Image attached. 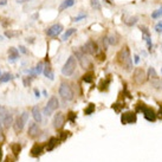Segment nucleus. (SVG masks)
<instances>
[{
  "label": "nucleus",
  "mask_w": 162,
  "mask_h": 162,
  "mask_svg": "<svg viewBox=\"0 0 162 162\" xmlns=\"http://www.w3.org/2000/svg\"><path fill=\"white\" fill-rule=\"evenodd\" d=\"M117 62L120 63L122 69H124L125 71H131L133 69V60L130 57V51L127 46H124L121 51L117 54Z\"/></svg>",
  "instance_id": "f257e3e1"
},
{
  "label": "nucleus",
  "mask_w": 162,
  "mask_h": 162,
  "mask_svg": "<svg viewBox=\"0 0 162 162\" xmlns=\"http://www.w3.org/2000/svg\"><path fill=\"white\" fill-rule=\"evenodd\" d=\"M27 121H28V114H27L26 111H24L20 116H18L15 118V121L13 123V128L15 134H20L23 131V129H24V127H25Z\"/></svg>",
  "instance_id": "f03ea898"
},
{
  "label": "nucleus",
  "mask_w": 162,
  "mask_h": 162,
  "mask_svg": "<svg viewBox=\"0 0 162 162\" xmlns=\"http://www.w3.org/2000/svg\"><path fill=\"white\" fill-rule=\"evenodd\" d=\"M59 95L65 101H71L73 99V90L72 88L70 86V84L65 83V82H62L60 83V86H59Z\"/></svg>",
  "instance_id": "7ed1b4c3"
},
{
  "label": "nucleus",
  "mask_w": 162,
  "mask_h": 162,
  "mask_svg": "<svg viewBox=\"0 0 162 162\" xmlns=\"http://www.w3.org/2000/svg\"><path fill=\"white\" fill-rule=\"evenodd\" d=\"M75 69H76V58H75V56H70L62 69V73L66 77H70L75 72Z\"/></svg>",
  "instance_id": "20e7f679"
},
{
  "label": "nucleus",
  "mask_w": 162,
  "mask_h": 162,
  "mask_svg": "<svg viewBox=\"0 0 162 162\" xmlns=\"http://www.w3.org/2000/svg\"><path fill=\"white\" fill-rule=\"evenodd\" d=\"M58 107H59V101H58V98L52 96V97L49 99V102H47V104L45 105V108H44V115H46V116L52 115V112H53Z\"/></svg>",
  "instance_id": "39448f33"
},
{
  "label": "nucleus",
  "mask_w": 162,
  "mask_h": 162,
  "mask_svg": "<svg viewBox=\"0 0 162 162\" xmlns=\"http://www.w3.org/2000/svg\"><path fill=\"white\" fill-rule=\"evenodd\" d=\"M137 110L138 111H142L143 115H144V118L149 122H154L156 120V114L154 112V110L151 108H148L146 107L144 104H138L137 105Z\"/></svg>",
  "instance_id": "423d86ee"
},
{
  "label": "nucleus",
  "mask_w": 162,
  "mask_h": 162,
  "mask_svg": "<svg viewBox=\"0 0 162 162\" xmlns=\"http://www.w3.org/2000/svg\"><path fill=\"white\" fill-rule=\"evenodd\" d=\"M76 57H77V59H78V62H79V64H81V66L83 69L92 68V63H91L90 58H88V56L84 53V52L77 51V52H76Z\"/></svg>",
  "instance_id": "0eeeda50"
},
{
  "label": "nucleus",
  "mask_w": 162,
  "mask_h": 162,
  "mask_svg": "<svg viewBox=\"0 0 162 162\" xmlns=\"http://www.w3.org/2000/svg\"><path fill=\"white\" fill-rule=\"evenodd\" d=\"M98 46L94 40H89L84 44V46L82 47V52H84L85 54H95L97 53Z\"/></svg>",
  "instance_id": "6e6552de"
},
{
  "label": "nucleus",
  "mask_w": 162,
  "mask_h": 162,
  "mask_svg": "<svg viewBox=\"0 0 162 162\" xmlns=\"http://www.w3.org/2000/svg\"><path fill=\"white\" fill-rule=\"evenodd\" d=\"M134 81H135L136 84L141 85L143 84L144 82L147 81V75H146V71L143 69L141 68H137L134 71Z\"/></svg>",
  "instance_id": "1a4fd4ad"
},
{
  "label": "nucleus",
  "mask_w": 162,
  "mask_h": 162,
  "mask_svg": "<svg viewBox=\"0 0 162 162\" xmlns=\"http://www.w3.org/2000/svg\"><path fill=\"white\" fill-rule=\"evenodd\" d=\"M64 124H65V116H64V114H63V112H57L53 118L54 129L60 130V129L64 127Z\"/></svg>",
  "instance_id": "9d476101"
},
{
  "label": "nucleus",
  "mask_w": 162,
  "mask_h": 162,
  "mask_svg": "<svg viewBox=\"0 0 162 162\" xmlns=\"http://www.w3.org/2000/svg\"><path fill=\"white\" fill-rule=\"evenodd\" d=\"M27 135H28V137H31V138H37L38 136L40 135V128H39V125L37 123H34V122L31 123L28 125Z\"/></svg>",
  "instance_id": "9b49d317"
},
{
  "label": "nucleus",
  "mask_w": 162,
  "mask_h": 162,
  "mask_svg": "<svg viewBox=\"0 0 162 162\" xmlns=\"http://www.w3.org/2000/svg\"><path fill=\"white\" fill-rule=\"evenodd\" d=\"M137 117H136V114L133 111H127L122 115L121 122L123 124H130V123H135Z\"/></svg>",
  "instance_id": "f8f14e48"
},
{
  "label": "nucleus",
  "mask_w": 162,
  "mask_h": 162,
  "mask_svg": "<svg viewBox=\"0 0 162 162\" xmlns=\"http://www.w3.org/2000/svg\"><path fill=\"white\" fill-rule=\"evenodd\" d=\"M62 31H63V26L60 24H54V25H52V26L49 27L46 30V34L49 37H57L58 34L62 33Z\"/></svg>",
  "instance_id": "ddd939ff"
},
{
  "label": "nucleus",
  "mask_w": 162,
  "mask_h": 162,
  "mask_svg": "<svg viewBox=\"0 0 162 162\" xmlns=\"http://www.w3.org/2000/svg\"><path fill=\"white\" fill-rule=\"evenodd\" d=\"M44 151V144L43 143H34V146L31 148V156L32 157H38L40 156Z\"/></svg>",
  "instance_id": "4468645a"
},
{
  "label": "nucleus",
  "mask_w": 162,
  "mask_h": 162,
  "mask_svg": "<svg viewBox=\"0 0 162 162\" xmlns=\"http://www.w3.org/2000/svg\"><path fill=\"white\" fill-rule=\"evenodd\" d=\"M2 124H4V127L6 129H10V127L13 124V116L11 114L6 112L5 116H4V118H2Z\"/></svg>",
  "instance_id": "2eb2a0df"
},
{
  "label": "nucleus",
  "mask_w": 162,
  "mask_h": 162,
  "mask_svg": "<svg viewBox=\"0 0 162 162\" xmlns=\"http://www.w3.org/2000/svg\"><path fill=\"white\" fill-rule=\"evenodd\" d=\"M18 58H19V51L15 47H10V50H8V60L11 63H13Z\"/></svg>",
  "instance_id": "dca6fc26"
},
{
  "label": "nucleus",
  "mask_w": 162,
  "mask_h": 162,
  "mask_svg": "<svg viewBox=\"0 0 162 162\" xmlns=\"http://www.w3.org/2000/svg\"><path fill=\"white\" fill-rule=\"evenodd\" d=\"M44 75L49 78V79H53L54 76H53V72H52V69H51V65H50V63H49V60H47V58H46V66L44 68Z\"/></svg>",
  "instance_id": "f3484780"
},
{
  "label": "nucleus",
  "mask_w": 162,
  "mask_h": 162,
  "mask_svg": "<svg viewBox=\"0 0 162 162\" xmlns=\"http://www.w3.org/2000/svg\"><path fill=\"white\" fill-rule=\"evenodd\" d=\"M32 116H33V118L36 120V122H38V123H40L41 122L43 117H41L40 109H39L38 105H36V107H33V108H32Z\"/></svg>",
  "instance_id": "a211bd4d"
},
{
  "label": "nucleus",
  "mask_w": 162,
  "mask_h": 162,
  "mask_svg": "<svg viewBox=\"0 0 162 162\" xmlns=\"http://www.w3.org/2000/svg\"><path fill=\"white\" fill-rule=\"evenodd\" d=\"M75 2H76V0H64V1L60 4V6H59V12L64 11L65 8H69V7L73 6Z\"/></svg>",
  "instance_id": "6ab92c4d"
},
{
  "label": "nucleus",
  "mask_w": 162,
  "mask_h": 162,
  "mask_svg": "<svg viewBox=\"0 0 162 162\" xmlns=\"http://www.w3.org/2000/svg\"><path fill=\"white\" fill-rule=\"evenodd\" d=\"M10 148H11L12 154H13L15 157H18V155H19V153H20V150H21V146H20L19 143L14 142V143H12V144L10 146Z\"/></svg>",
  "instance_id": "aec40b11"
},
{
  "label": "nucleus",
  "mask_w": 162,
  "mask_h": 162,
  "mask_svg": "<svg viewBox=\"0 0 162 162\" xmlns=\"http://www.w3.org/2000/svg\"><path fill=\"white\" fill-rule=\"evenodd\" d=\"M57 144H58V138H56V137H51V138L49 140L47 144H46V150H47V151H51V150H52Z\"/></svg>",
  "instance_id": "412c9836"
},
{
  "label": "nucleus",
  "mask_w": 162,
  "mask_h": 162,
  "mask_svg": "<svg viewBox=\"0 0 162 162\" xmlns=\"http://www.w3.org/2000/svg\"><path fill=\"white\" fill-rule=\"evenodd\" d=\"M12 79H13V76L10 72H6L2 76H0V83H6V82H10L12 81Z\"/></svg>",
  "instance_id": "4be33fe9"
},
{
  "label": "nucleus",
  "mask_w": 162,
  "mask_h": 162,
  "mask_svg": "<svg viewBox=\"0 0 162 162\" xmlns=\"http://www.w3.org/2000/svg\"><path fill=\"white\" fill-rule=\"evenodd\" d=\"M73 33H76V28H69V30H66V32L63 34V37H62V40H66V39H69Z\"/></svg>",
  "instance_id": "5701e85b"
},
{
  "label": "nucleus",
  "mask_w": 162,
  "mask_h": 162,
  "mask_svg": "<svg viewBox=\"0 0 162 162\" xmlns=\"http://www.w3.org/2000/svg\"><path fill=\"white\" fill-rule=\"evenodd\" d=\"M83 81L85 82V83H92V81H94V73H92V72L85 73V75L83 76Z\"/></svg>",
  "instance_id": "b1692460"
},
{
  "label": "nucleus",
  "mask_w": 162,
  "mask_h": 162,
  "mask_svg": "<svg viewBox=\"0 0 162 162\" xmlns=\"http://www.w3.org/2000/svg\"><path fill=\"white\" fill-rule=\"evenodd\" d=\"M147 77H150V78H153V79H157V73H156V71H155V69L153 68V66H150L148 69V76Z\"/></svg>",
  "instance_id": "393cba45"
},
{
  "label": "nucleus",
  "mask_w": 162,
  "mask_h": 162,
  "mask_svg": "<svg viewBox=\"0 0 162 162\" xmlns=\"http://www.w3.org/2000/svg\"><path fill=\"white\" fill-rule=\"evenodd\" d=\"M161 17H162V6L159 10H156V11H154L151 13V18L153 19H157V18H161Z\"/></svg>",
  "instance_id": "a878e982"
},
{
  "label": "nucleus",
  "mask_w": 162,
  "mask_h": 162,
  "mask_svg": "<svg viewBox=\"0 0 162 162\" xmlns=\"http://www.w3.org/2000/svg\"><path fill=\"white\" fill-rule=\"evenodd\" d=\"M94 111H95V104L90 103V104L88 105V108L84 110V114H85V115H91Z\"/></svg>",
  "instance_id": "bb28decb"
},
{
  "label": "nucleus",
  "mask_w": 162,
  "mask_h": 162,
  "mask_svg": "<svg viewBox=\"0 0 162 162\" xmlns=\"http://www.w3.org/2000/svg\"><path fill=\"white\" fill-rule=\"evenodd\" d=\"M124 23H125L127 25H129V26H131V25H135L136 23H137V18H136V17H133V18H128L127 20H124Z\"/></svg>",
  "instance_id": "cd10ccee"
},
{
  "label": "nucleus",
  "mask_w": 162,
  "mask_h": 162,
  "mask_svg": "<svg viewBox=\"0 0 162 162\" xmlns=\"http://www.w3.org/2000/svg\"><path fill=\"white\" fill-rule=\"evenodd\" d=\"M91 7L99 11L101 10V2H99V0H91Z\"/></svg>",
  "instance_id": "c85d7f7f"
},
{
  "label": "nucleus",
  "mask_w": 162,
  "mask_h": 162,
  "mask_svg": "<svg viewBox=\"0 0 162 162\" xmlns=\"http://www.w3.org/2000/svg\"><path fill=\"white\" fill-rule=\"evenodd\" d=\"M108 43L110 44V45H116V44L118 43V39H117L116 36L112 34V36H110V37L108 38Z\"/></svg>",
  "instance_id": "c756f323"
},
{
  "label": "nucleus",
  "mask_w": 162,
  "mask_h": 162,
  "mask_svg": "<svg viewBox=\"0 0 162 162\" xmlns=\"http://www.w3.org/2000/svg\"><path fill=\"white\" fill-rule=\"evenodd\" d=\"M5 141V134H4V129H2V122L0 121V144H2Z\"/></svg>",
  "instance_id": "7c9ffc66"
},
{
  "label": "nucleus",
  "mask_w": 162,
  "mask_h": 162,
  "mask_svg": "<svg viewBox=\"0 0 162 162\" xmlns=\"http://www.w3.org/2000/svg\"><path fill=\"white\" fill-rule=\"evenodd\" d=\"M68 120L71 122V123H75V122H76V114H75L73 111H70V112H69Z\"/></svg>",
  "instance_id": "2f4dec72"
},
{
  "label": "nucleus",
  "mask_w": 162,
  "mask_h": 162,
  "mask_svg": "<svg viewBox=\"0 0 162 162\" xmlns=\"http://www.w3.org/2000/svg\"><path fill=\"white\" fill-rule=\"evenodd\" d=\"M86 18V14H79L78 17H75V18H72V21H81L82 19H85Z\"/></svg>",
  "instance_id": "473e14b6"
},
{
  "label": "nucleus",
  "mask_w": 162,
  "mask_h": 162,
  "mask_svg": "<svg viewBox=\"0 0 162 162\" xmlns=\"http://www.w3.org/2000/svg\"><path fill=\"white\" fill-rule=\"evenodd\" d=\"M43 66H44V65H43V63H38V65H37V66H36V73H38V75H39V73H41V71H43Z\"/></svg>",
  "instance_id": "72a5a7b5"
},
{
  "label": "nucleus",
  "mask_w": 162,
  "mask_h": 162,
  "mask_svg": "<svg viewBox=\"0 0 162 162\" xmlns=\"http://www.w3.org/2000/svg\"><path fill=\"white\" fill-rule=\"evenodd\" d=\"M69 134H70L69 131H63V133H60V135H59V140H60V141H64V140H65V138L69 136Z\"/></svg>",
  "instance_id": "f704fd0d"
},
{
  "label": "nucleus",
  "mask_w": 162,
  "mask_h": 162,
  "mask_svg": "<svg viewBox=\"0 0 162 162\" xmlns=\"http://www.w3.org/2000/svg\"><path fill=\"white\" fill-rule=\"evenodd\" d=\"M15 34H17V33H15V32H12V31H6V32H5V36L8 37V38H12Z\"/></svg>",
  "instance_id": "c9c22d12"
},
{
  "label": "nucleus",
  "mask_w": 162,
  "mask_h": 162,
  "mask_svg": "<svg viewBox=\"0 0 162 162\" xmlns=\"http://www.w3.org/2000/svg\"><path fill=\"white\" fill-rule=\"evenodd\" d=\"M155 31H156V32H162V21H160L159 24H156Z\"/></svg>",
  "instance_id": "e433bc0d"
},
{
  "label": "nucleus",
  "mask_w": 162,
  "mask_h": 162,
  "mask_svg": "<svg viewBox=\"0 0 162 162\" xmlns=\"http://www.w3.org/2000/svg\"><path fill=\"white\" fill-rule=\"evenodd\" d=\"M109 83H110V79H107V81L105 82H103V84H102V86H104V88H103V89H108V85H109ZM103 89H102V90H103Z\"/></svg>",
  "instance_id": "4c0bfd02"
},
{
  "label": "nucleus",
  "mask_w": 162,
  "mask_h": 162,
  "mask_svg": "<svg viewBox=\"0 0 162 162\" xmlns=\"http://www.w3.org/2000/svg\"><path fill=\"white\" fill-rule=\"evenodd\" d=\"M19 50H20V52H23V53H27V50L25 46H19Z\"/></svg>",
  "instance_id": "58836bf2"
},
{
  "label": "nucleus",
  "mask_w": 162,
  "mask_h": 162,
  "mask_svg": "<svg viewBox=\"0 0 162 162\" xmlns=\"http://www.w3.org/2000/svg\"><path fill=\"white\" fill-rule=\"evenodd\" d=\"M17 160V157H10V155H8V157L6 159V162H14Z\"/></svg>",
  "instance_id": "ea45409f"
},
{
  "label": "nucleus",
  "mask_w": 162,
  "mask_h": 162,
  "mask_svg": "<svg viewBox=\"0 0 162 162\" xmlns=\"http://www.w3.org/2000/svg\"><path fill=\"white\" fill-rule=\"evenodd\" d=\"M134 58H135V59H134V62H135L136 64H138V63H140V57H138V56L136 54V56H135V57H134Z\"/></svg>",
  "instance_id": "a19ab883"
},
{
  "label": "nucleus",
  "mask_w": 162,
  "mask_h": 162,
  "mask_svg": "<svg viewBox=\"0 0 162 162\" xmlns=\"http://www.w3.org/2000/svg\"><path fill=\"white\" fill-rule=\"evenodd\" d=\"M34 94H36V97H37V98H39V97H40V92H39L37 89L34 90Z\"/></svg>",
  "instance_id": "79ce46f5"
},
{
  "label": "nucleus",
  "mask_w": 162,
  "mask_h": 162,
  "mask_svg": "<svg viewBox=\"0 0 162 162\" xmlns=\"http://www.w3.org/2000/svg\"><path fill=\"white\" fill-rule=\"evenodd\" d=\"M0 5H6V0H1L0 1Z\"/></svg>",
  "instance_id": "37998d69"
},
{
  "label": "nucleus",
  "mask_w": 162,
  "mask_h": 162,
  "mask_svg": "<svg viewBox=\"0 0 162 162\" xmlns=\"http://www.w3.org/2000/svg\"><path fill=\"white\" fill-rule=\"evenodd\" d=\"M1 159H2V150L0 148V161H1Z\"/></svg>",
  "instance_id": "c03bdc74"
},
{
  "label": "nucleus",
  "mask_w": 162,
  "mask_h": 162,
  "mask_svg": "<svg viewBox=\"0 0 162 162\" xmlns=\"http://www.w3.org/2000/svg\"><path fill=\"white\" fill-rule=\"evenodd\" d=\"M25 1H30V0H18V2H20V4H23V2H25Z\"/></svg>",
  "instance_id": "a18cd8bd"
},
{
  "label": "nucleus",
  "mask_w": 162,
  "mask_h": 162,
  "mask_svg": "<svg viewBox=\"0 0 162 162\" xmlns=\"http://www.w3.org/2000/svg\"><path fill=\"white\" fill-rule=\"evenodd\" d=\"M2 39H4V37H2V36H0V40H2Z\"/></svg>",
  "instance_id": "49530a36"
}]
</instances>
